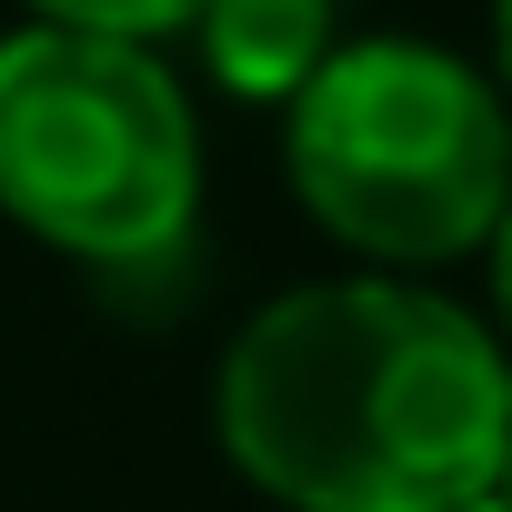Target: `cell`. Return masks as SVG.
Listing matches in <instances>:
<instances>
[{
  "instance_id": "cell-4",
  "label": "cell",
  "mask_w": 512,
  "mask_h": 512,
  "mask_svg": "<svg viewBox=\"0 0 512 512\" xmlns=\"http://www.w3.org/2000/svg\"><path fill=\"white\" fill-rule=\"evenodd\" d=\"M191 51L211 71V91L251 101V111H292L322 61L342 51V0H201Z\"/></svg>"
},
{
  "instance_id": "cell-8",
  "label": "cell",
  "mask_w": 512,
  "mask_h": 512,
  "mask_svg": "<svg viewBox=\"0 0 512 512\" xmlns=\"http://www.w3.org/2000/svg\"><path fill=\"white\" fill-rule=\"evenodd\" d=\"M452 512H512V502H502V482H492V492H472V502H452Z\"/></svg>"
},
{
  "instance_id": "cell-1",
  "label": "cell",
  "mask_w": 512,
  "mask_h": 512,
  "mask_svg": "<svg viewBox=\"0 0 512 512\" xmlns=\"http://www.w3.org/2000/svg\"><path fill=\"white\" fill-rule=\"evenodd\" d=\"M211 432L282 512H452L512 462V352L432 282H302L221 342Z\"/></svg>"
},
{
  "instance_id": "cell-7",
  "label": "cell",
  "mask_w": 512,
  "mask_h": 512,
  "mask_svg": "<svg viewBox=\"0 0 512 512\" xmlns=\"http://www.w3.org/2000/svg\"><path fill=\"white\" fill-rule=\"evenodd\" d=\"M492 91L512 101V0H492Z\"/></svg>"
},
{
  "instance_id": "cell-9",
  "label": "cell",
  "mask_w": 512,
  "mask_h": 512,
  "mask_svg": "<svg viewBox=\"0 0 512 512\" xmlns=\"http://www.w3.org/2000/svg\"><path fill=\"white\" fill-rule=\"evenodd\" d=\"M502 502H512V462H502Z\"/></svg>"
},
{
  "instance_id": "cell-3",
  "label": "cell",
  "mask_w": 512,
  "mask_h": 512,
  "mask_svg": "<svg viewBox=\"0 0 512 512\" xmlns=\"http://www.w3.org/2000/svg\"><path fill=\"white\" fill-rule=\"evenodd\" d=\"M0 211L61 262L151 272L201 221V111L141 41L0 31Z\"/></svg>"
},
{
  "instance_id": "cell-6",
  "label": "cell",
  "mask_w": 512,
  "mask_h": 512,
  "mask_svg": "<svg viewBox=\"0 0 512 512\" xmlns=\"http://www.w3.org/2000/svg\"><path fill=\"white\" fill-rule=\"evenodd\" d=\"M492 332H502V352H512V211H502V231H492Z\"/></svg>"
},
{
  "instance_id": "cell-5",
  "label": "cell",
  "mask_w": 512,
  "mask_h": 512,
  "mask_svg": "<svg viewBox=\"0 0 512 512\" xmlns=\"http://www.w3.org/2000/svg\"><path fill=\"white\" fill-rule=\"evenodd\" d=\"M21 11H31L41 31H91V41H141V51H161V41H181V31L201 21V0H21Z\"/></svg>"
},
{
  "instance_id": "cell-2",
  "label": "cell",
  "mask_w": 512,
  "mask_h": 512,
  "mask_svg": "<svg viewBox=\"0 0 512 512\" xmlns=\"http://www.w3.org/2000/svg\"><path fill=\"white\" fill-rule=\"evenodd\" d=\"M292 201L372 272H442L492 251L512 211V101L442 41H342L282 111Z\"/></svg>"
}]
</instances>
